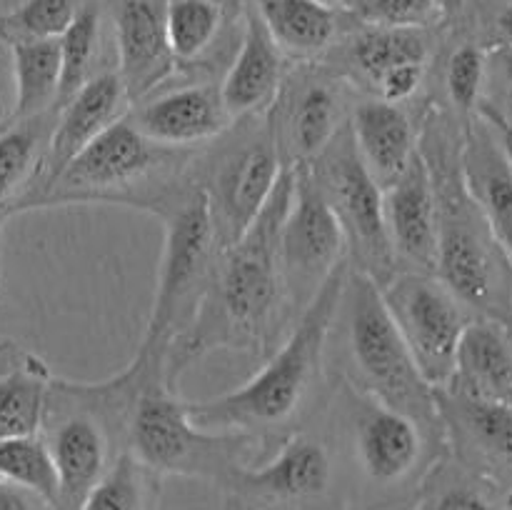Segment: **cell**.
Instances as JSON below:
<instances>
[{
	"instance_id": "b9f144b4",
	"label": "cell",
	"mask_w": 512,
	"mask_h": 510,
	"mask_svg": "<svg viewBox=\"0 0 512 510\" xmlns=\"http://www.w3.org/2000/svg\"><path fill=\"white\" fill-rule=\"evenodd\" d=\"M480 108H485L488 110V113H493L495 118L500 120V123L505 125V130H508V133L512 135V105L508 110H498V105H493V103H488V100H483V105H480Z\"/></svg>"
},
{
	"instance_id": "ffe728a7",
	"label": "cell",
	"mask_w": 512,
	"mask_h": 510,
	"mask_svg": "<svg viewBox=\"0 0 512 510\" xmlns=\"http://www.w3.org/2000/svg\"><path fill=\"white\" fill-rule=\"evenodd\" d=\"M385 225L400 270L435 273L438 268V198L423 153L403 178L385 188Z\"/></svg>"
},
{
	"instance_id": "4316f807",
	"label": "cell",
	"mask_w": 512,
	"mask_h": 510,
	"mask_svg": "<svg viewBox=\"0 0 512 510\" xmlns=\"http://www.w3.org/2000/svg\"><path fill=\"white\" fill-rule=\"evenodd\" d=\"M53 123L55 120L43 113L15 120L13 128L0 133V213H13L15 205L33 188Z\"/></svg>"
},
{
	"instance_id": "ac0fdd59",
	"label": "cell",
	"mask_w": 512,
	"mask_h": 510,
	"mask_svg": "<svg viewBox=\"0 0 512 510\" xmlns=\"http://www.w3.org/2000/svg\"><path fill=\"white\" fill-rule=\"evenodd\" d=\"M240 25L238 50L220 83V95L233 120L270 113L288 78V55L270 35L258 10L245 0Z\"/></svg>"
},
{
	"instance_id": "5b68a950",
	"label": "cell",
	"mask_w": 512,
	"mask_h": 510,
	"mask_svg": "<svg viewBox=\"0 0 512 510\" xmlns=\"http://www.w3.org/2000/svg\"><path fill=\"white\" fill-rule=\"evenodd\" d=\"M135 393L125 418V450L158 478L178 475L228 488L233 475L248 465L258 440L228 430H208L190 415L188 400L168 383L163 368L130 360Z\"/></svg>"
},
{
	"instance_id": "83f0119b",
	"label": "cell",
	"mask_w": 512,
	"mask_h": 510,
	"mask_svg": "<svg viewBox=\"0 0 512 510\" xmlns=\"http://www.w3.org/2000/svg\"><path fill=\"white\" fill-rule=\"evenodd\" d=\"M428 60V30L365 28L348 45L350 68L370 90L393 70L413 63L428 65Z\"/></svg>"
},
{
	"instance_id": "7402d4cb",
	"label": "cell",
	"mask_w": 512,
	"mask_h": 510,
	"mask_svg": "<svg viewBox=\"0 0 512 510\" xmlns=\"http://www.w3.org/2000/svg\"><path fill=\"white\" fill-rule=\"evenodd\" d=\"M355 148L380 188L398 183L420 153V130L398 103L365 98L350 113Z\"/></svg>"
},
{
	"instance_id": "9c48e42d",
	"label": "cell",
	"mask_w": 512,
	"mask_h": 510,
	"mask_svg": "<svg viewBox=\"0 0 512 510\" xmlns=\"http://www.w3.org/2000/svg\"><path fill=\"white\" fill-rule=\"evenodd\" d=\"M283 170L285 160L268 113L235 120L218 140L200 148L193 175L208 195L220 250L253 228Z\"/></svg>"
},
{
	"instance_id": "bcb514c9",
	"label": "cell",
	"mask_w": 512,
	"mask_h": 510,
	"mask_svg": "<svg viewBox=\"0 0 512 510\" xmlns=\"http://www.w3.org/2000/svg\"><path fill=\"white\" fill-rule=\"evenodd\" d=\"M508 505H510V510H512V493L508 495Z\"/></svg>"
},
{
	"instance_id": "d6a6232c",
	"label": "cell",
	"mask_w": 512,
	"mask_h": 510,
	"mask_svg": "<svg viewBox=\"0 0 512 510\" xmlns=\"http://www.w3.org/2000/svg\"><path fill=\"white\" fill-rule=\"evenodd\" d=\"M60 95L58 108L68 103L90 78L100 45V8L95 3L80 5L70 28L60 35Z\"/></svg>"
},
{
	"instance_id": "7a4b0ae2",
	"label": "cell",
	"mask_w": 512,
	"mask_h": 510,
	"mask_svg": "<svg viewBox=\"0 0 512 510\" xmlns=\"http://www.w3.org/2000/svg\"><path fill=\"white\" fill-rule=\"evenodd\" d=\"M430 105L420 123V153L438 198V268L435 275L458 295L473 318L512 325V263L475 205L463 175L465 120Z\"/></svg>"
},
{
	"instance_id": "4dcf8cb0",
	"label": "cell",
	"mask_w": 512,
	"mask_h": 510,
	"mask_svg": "<svg viewBox=\"0 0 512 510\" xmlns=\"http://www.w3.org/2000/svg\"><path fill=\"white\" fill-rule=\"evenodd\" d=\"M158 495V475L123 448L78 510H155Z\"/></svg>"
},
{
	"instance_id": "5bb4252c",
	"label": "cell",
	"mask_w": 512,
	"mask_h": 510,
	"mask_svg": "<svg viewBox=\"0 0 512 510\" xmlns=\"http://www.w3.org/2000/svg\"><path fill=\"white\" fill-rule=\"evenodd\" d=\"M335 460L328 445L308 433H290L265 463L243 465L228 483L263 510H318L333 493Z\"/></svg>"
},
{
	"instance_id": "8d00e7d4",
	"label": "cell",
	"mask_w": 512,
	"mask_h": 510,
	"mask_svg": "<svg viewBox=\"0 0 512 510\" xmlns=\"http://www.w3.org/2000/svg\"><path fill=\"white\" fill-rule=\"evenodd\" d=\"M0 510H55L33 490L0 478Z\"/></svg>"
},
{
	"instance_id": "ab89813d",
	"label": "cell",
	"mask_w": 512,
	"mask_h": 510,
	"mask_svg": "<svg viewBox=\"0 0 512 510\" xmlns=\"http://www.w3.org/2000/svg\"><path fill=\"white\" fill-rule=\"evenodd\" d=\"M220 510H263V508H258L255 503L245 500L243 495L225 490V498H223V505H220Z\"/></svg>"
},
{
	"instance_id": "1f68e13d",
	"label": "cell",
	"mask_w": 512,
	"mask_h": 510,
	"mask_svg": "<svg viewBox=\"0 0 512 510\" xmlns=\"http://www.w3.org/2000/svg\"><path fill=\"white\" fill-rule=\"evenodd\" d=\"M0 478L33 490L58 508L60 478L53 453L40 433L0 440Z\"/></svg>"
},
{
	"instance_id": "f546056e",
	"label": "cell",
	"mask_w": 512,
	"mask_h": 510,
	"mask_svg": "<svg viewBox=\"0 0 512 510\" xmlns=\"http://www.w3.org/2000/svg\"><path fill=\"white\" fill-rule=\"evenodd\" d=\"M225 10L218 0H168L165 33L175 63L195 65L205 58L223 28Z\"/></svg>"
},
{
	"instance_id": "9a60e30c",
	"label": "cell",
	"mask_w": 512,
	"mask_h": 510,
	"mask_svg": "<svg viewBox=\"0 0 512 510\" xmlns=\"http://www.w3.org/2000/svg\"><path fill=\"white\" fill-rule=\"evenodd\" d=\"M450 458L512 493V405L483 403L438 390Z\"/></svg>"
},
{
	"instance_id": "4fadbf2b",
	"label": "cell",
	"mask_w": 512,
	"mask_h": 510,
	"mask_svg": "<svg viewBox=\"0 0 512 510\" xmlns=\"http://www.w3.org/2000/svg\"><path fill=\"white\" fill-rule=\"evenodd\" d=\"M345 75L325 68L288 73L268 118L285 165H313L350 120Z\"/></svg>"
},
{
	"instance_id": "836d02e7",
	"label": "cell",
	"mask_w": 512,
	"mask_h": 510,
	"mask_svg": "<svg viewBox=\"0 0 512 510\" xmlns=\"http://www.w3.org/2000/svg\"><path fill=\"white\" fill-rule=\"evenodd\" d=\"M340 8L365 28L433 30L448 20L433 0H343Z\"/></svg>"
},
{
	"instance_id": "8fae6325",
	"label": "cell",
	"mask_w": 512,
	"mask_h": 510,
	"mask_svg": "<svg viewBox=\"0 0 512 510\" xmlns=\"http://www.w3.org/2000/svg\"><path fill=\"white\" fill-rule=\"evenodd\" d=\"M293 173V198L280 225L278 255L285 298L293 318H298L325 280L348 263V240L313 168L295 165Z\"/></svg>"
},
{
	"instance_id": "74e56055",
	"label": "cell",
	"mask_w": 512,
	"mask_h": 510,
	"mask_svg": "<svg viewBox=\"0 0 512 510\" xmlns=\"http://www.w3.org/2000/svg\"><path fill=\"white\" fill-rule=\"evenodd\" d=\"M488 63L493 65L505 80V85L512 90V43H498L488 53Z\"/></svg>"
},
{
	"instance_id": "7c38bea8",
	"label": "cell",
	"mask_w": 512,
	"mask_h": 510,
	"mask_svg": "<svg viewBox=\"0 0 512 510\" xmlns=\"http://www.w3.org/2000/svg\"><path fill=\"white\" fill-rule=\"evenodd\" d=\"M383 298L425 380L435 390L448 388L470 310L435 273L400 270L383 285Z\"/></svg>"
},
{
	"instance_id": "52a82bcc",
	"label": "cell",
	"mask_w": 512,
	"mask_h": 510,
	"mask_svg": "<svg viewBox=\"0 0 512 510\" xmlns=\"http://www.w3.org/2000/svg\"><path fill=\"white\" fill-rule=\"evenodd\" d=\"M155 218L163 220L165 228L163 253H160L158 285H155L148 325L135 355L153 365H163L168 373L170 348L193 323L208 293L220 245L208 195L193 173Z\"/></svg>"
},
{
	"instance_id": "60d3db41",
	"label": "cell",
	"mask_w": 512,
	"mask_h": 510,
	"mask_svg": "<svg viewBox=\"0 0 512 510\" xmlns=\"http://www.w3.org/2000/svg\"><path fill=\"white\" fill-rule=\"evenodd\" d=\"M8 95L15 100L13 80H8V73H5V68L0 65V118H3V113L8 110Z\"/></svg>"
},
{
	"instance_id": "d4e9b609",
	"label": "cell",
	"mask_w": 512,
	"mask_h": 510,
	"mask_svg": "<svg viewBox=\"0 0 512 510\" xmlns=\"http://www.w3.org/2000/svg\"><path fill=\"white\" fill-rule=\"evenodd\" d=\"M258 10L288 58L313 60L333 45L338 13L318 0H245Z\"/></svg>"
},
{
	"instance_id": "cb8c5ba5",
	"label": "cell",
	"mask_w": 512,
	"mask_h": 510,
	"mask_svg": "<svg viewBox=\"0 0 512 510\" xmlns=\"http://www.w3.org/2000/svg\"><path fill=\"white\" fill-rule=\"evenodd\" d=\"M53 373L40 355L0 338V440L43 430Z\"/></svg>"
},
{
	"instance_id": "e575fe53",
	"label": "cell",
	"mask_w": 512,
	"mask_h": 510,
	"mask_svg": "<svg viewBox=\"0 0 512 510\" xmlns=\"http://www.w3.org/2000/svg\"><path fill=\"white\" fill-rule=\"evenodd\" d=\"M488 50L478 43H463L450 53L445 65V93L450 110L460 118H470L483 105L485 80H488Z\"/></svg>"
},
{
	"instance_id": "d6986e66",
	"label": "cell",
	"mask_w": 512,
	"mask_h": 510,
	"mask_svg": "<svg viewBox=\"0 0 512 510\" xmlns=\"http://www.w3.org/2000/svg\"><path fill=\"white\" fill-rule=\"evenodd\" d=\"M113 20L118 75L130 105H135L168 83L178 68L165 33V5L158 0H120Z\"/></svg>"
},
{
	"instance_id": "7bdbcfd3",
	"label": "cell",
	"mask_w": 512,
	"mask_h": 510,
	"mask_svg": "<svg viewBox=\"0 0 512 510\" xmlns=\"http://www.w3.org/2000/svg\"><path fill=\"white\" fill-rule=\"evenodd\" d=\"M435 5H438L440 10H443L445 13V18H455V15L460 13V10H463V5H465V0H433Z\"/></svg>"
},
{
	"instance_id": "2e32d148",
	"label": "cell",
	"mask_w": 512,
	"mask_h": 510,
	"mask_svg": "<svg viewBox=\"0 0 512 510\" xmlns=\"http://www.w3.org/2000/svg\"><path fill=\"white\" fill-rule=\"evenodd\" d=\"M125 103L130 105V100L118 70H113V73L105 70V73H95L68 103L60 105L38 178H35L33 188L23 195V200L15 205V210H20V205L43 193L68 168L70 160L78 158L98 135H103L115 120L123 118L120 113H123Z\"/></svg>"
},
{
	"instance_id": "f1b7e54d",
	"label": "cell",
	"mask_w": 512,
	"mask_h": 510,
	"mask_svg": "<svg viewBox=\"0 0 512 510\" xmlns=\"http://www.w3.org/2000/svg\"><path fill=\"white\" fill-rule=\"evenodd\" d=\"M500 488L445 455L428 473L410 510H510L508 498H498Z\"/></svg>"
},
{
	"instance_id": "3957f363",
	"label": "cell",
	"mask_w": 512,
	"mask_h": 510,
	"mask_svg": "<svg viewBox=\"0 0 512 510\" xmlns=\"http://www.w3.org/2000/svg\"><path fill=\"white\" fill-rule=\"evenodd\" d=\"M348 278L350 260L325 280L253 378L223 395L188 403L195 423L255 440L288 428L318 390L325 348L338 323Z\"/></svg>"
},
{
	"instance_id": "277c9868",
	"label": "cell",
	"mask_w": 512,
	"mask_h": 510,
	"mask_svg": "<svg viewBox=\"0 0 512 510\" xmlns=\"http://www.w3.org/2000/svg\"><path fill=\"white\" fill-rule=\"evenodd\" d=\"M195 158L198 150L165 148L150 140L125 113L20 210L110 203L158 215L190 178Z\"/></svg>"
},
{
	"instance_id": "30bf717a",
	"label": "cell",
	"mask_w": 512,
	"mask_h": 510,
	"mask_svg": "<svg viewBox=\"0 0 512 510\" xmlns=\"http://www.w3.org/2000/svg\"><path fill=\"white\" fill-rule=\"evenodd\" d=\"M310 168L343 225L350 268L373 278L380 288L388 285L400 268L385 225V190L360 160L350 123Z\"/></svg>"
},
{
	"instance_id": "f35d334b",
	"label": "cell",
	"mask_w": 512,
	"mask_h": 510,
	"mask_svg": "<svg viewBox=\"0 0 512 510\" xmlns=\"http://www.w3.org/2000/svg\"><path fill=\"white\" fill-rule=\"evenodd\" d=\"M495 30L500 35V43H512V3L500 10L498 20H495Z\"/></svg>"
},
{
	"instance_id": "ee69618b",
	"label": "cell",
	"mask_w": 512,
	"mask_h": 510,
	"mask_svg": "<svg viewBox=\"0 0 512 510\" xmlns=\"http://www.w3.org/2000/svg\"><path fill=\"white\" fill-rule=\"evenodd\" d=\"M478 110H480V113H483V115H485V118H490V120H493V123H495V128H498V130H500V135H503L505 145H508V150H510V155H512V135L508 133V130H505V125H503V123H500V120H498V118H495V115H493V113H488V110H485V108H478Z\"/></svg>"
},
{
	"instance_id": "6da1fadb",
	"label": "cell",
	"mask_w": 512,
	"mask_h": 510,
	"mask_svg": "<svg viewBox=\"0 0 512 510\" xmlns=\"http://www.w3.org/2000/svg\"><path fill=\"white\" fill-rule=\"evenodd\" d=\"M295 173L285 165L273 198L253 228L220 250L208 293L193 323L173 343L168 355V383L178 388L183 370L215 350H235L268 358L278 335L295 323L280 273V225L293 198Z\"/></svg>"
},
{
	"instance_id": "484cf974",
	"label": "cell",
	"mask_w": 512,
	"mask_h": 510,
	"mask_svg": "<svg viewBox=\"0 0 512 510\" xmlns=\"http://www.w3.org/2000/svg\"><path fill=\"white\" fill-rule=\"evenodd\" d=\"M13 118L58 110L60 95V40H13Z\"/></svg>"
},
{
	"instance_id": "603a6c76",
	"label": "cell",
	"mask_w": 512,
	"mask_h": 510,
	"mask_svg": "<svg viewBox=\"0 0 512 510\" xmlns=\"http://www.w3.org/2000/svg\"><path fill=\"white\" fill-rule=\"evenodd\" d=\"M448 393L512 405V325L473 318L460 338Z\"/></svg>"
},
{
	"instance_id": "d590c367",
	"label": "cell",
	"mask_w": 512,
	"mask_h": 510,
	"mask_svg": "<svg viewBox=\"0 0 512 510\" xmlns=\"http://www.w3.org/2000/svg\"><path fill=\"white\" fill-rule=\"evenodd\" d=\"M75 0H23L5 18L13 40H55L70 28L78 15Z\"/></svg>"
},
{
	"instance_id": "f6af8a7d",
	"label": "cell",
	"mask_w": 512,
	"mask_h": 510,
	"mask_svg": "<svg viewBox=\"0 0 512 510\" xmlns=\"http://www.w3.org/2000/svg\"><path fill=\"white\" fill-rule=\"evenodd\" d=\"M318 3H323V5H328V8L338 10L340 5H343V0H318Z\"/></svg>"
},
{
	"instance_id": "e0dca14e",
	"label": "cell",
	"mask_w": 512,
	"mask_h": 510,
	"mask_svg": "<svg viewBox=\"0 0 512 510\" xmlns=\"http://www.w3.org/2000/svg\"><path fill=\"white\" fill-rule=\"evenodd\" d=\"M128 118L155 143L175 150H200L218 140L230 125L220 85L190 83L153 93L130 105Z\"/></svg>"
},
{
	"instance_id": "44dd1931",
	"label": "cell",
	"mask_w": 512,
	"mask_h": 510,
	"mask_svg": "<svg viewBox=\"0 0 512 510\" xmlns=\"http://www.w3.org/2000/svg\"><path fill=\"white\" fill-rule=\"evenodd\" d=\"M463 175L475 205L512 263V155L490 118L465 120Z\"/></svg>"
},
{
	"instance_id": "8992f818",
	"label": "cell",
	"mask_w": 512,
	"mask_h": 510,
	"mask_svg": "<svg viewBox=\"0 0 512 510\" xmlns=\"http://www.w3.org/2000/svg\"><path fill=\"white\" fill-rule=\"evenodd\" d=\"M340 318L348 355L343 380L355 385L360 393L410 415L428 433L448 443L438 410V390L420 373L390 315L383 288L373 278L350 268Z\"/></svg>"
},
{
	"instance_id": "ba28073f",
	"label": "cell",
	"mask_w": 512,
	"mask_h": 510,
	"mask_svg": "<svg viewBox=\"0 0 512 510\" xmlns=\"http://www.w3.org/2000/svg\"><path fill=\"white\" fill-rule=\"evenodd\" d=\"M340 410L360 483L373 495L370 510H393L395 500L413 490L418 498L430 470L450 455L418 420L340 378Z\"/></svg>"
}]
</instances>
